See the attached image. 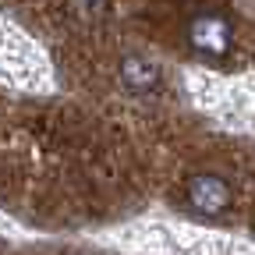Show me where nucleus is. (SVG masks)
Listing matches in <instances>:
<instances>
[{"instance_id": "20e7f679", "label": "nucleus", "mask_w": 255, "mask_h": 255, "mask_svg": "<svg viewBox=\"0 0 255 255\" xmlns=\"http://www.w3.org/2000/svg\"><path fill=\"white\" fill-rule=\"evenodd\" d=\"M110 0H68V11L82 21V25H100L107 18Z\"/></svg>"}, {"instance_id": "7ed1b4c3", "label": "nucleus", "mask_w": 255, "mask_h": 255, "mask_svg": "<svg viewBox=\"0 0 255 255\" xmlns=\"http://www.w3.org/2000/svg\"><path fill=\"white\" fill-rule=\"evenodd\" d=\"M117 78L128 92L135 96H152L159 85H163V71H159V64L149 60L145 53H124L121 64H117Z\"/></svg>"}, {"instance_id": "f257e3e1", "label": "nucleus", "mask_w": 255, "mask_h": 255, "mask_svg": "<svg viewBox=\"0 0 255 255\" xmlns=\"http://www.w3.org/2000/svg\"><path fill=\"white\" fill-rule=\"evenodd\" d=\"M184 202L202 220H223L234 206V184L216 170H199L184 181Z\"/></svg>"}, {"instance_id": "f03ea898", "label": "nucleus", "mask_w": 255, "mask_h": 255, "mask_svg": "<svg viewBox=\"0 0 255 255\" xmlns=\"http://www.w3.org/2000/svg\"><path fill=\"white\" fill-rule=\"evenodd\" d=\"M188 46L206 60H223L234 50V25L223 11H195L188 18Z\"/></svg>"}]
</instances>
